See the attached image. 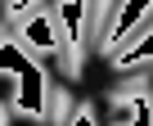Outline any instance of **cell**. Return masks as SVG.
I'll return each instance as SVG.
<instances>
[{
  "label": "cell",
  "mask_w": 153,
  "mask_h": 126,
  "mask_svg": "<svg viewBox=\"0 0 153 126\" xmlns=\"http://www.w3.org/2000/svg\"><path fill=\"white\" fill-rule=\"evenodd\" d=\"M0 126H5V104H0Z\"/></svg>",
  "instance_id": "ba28073f"
},
{
  "label": "cell",
  "mask_w": 153,
  "mask_h": 126,
  "mask_svg": "<svg viewBox=\"0 0 153 126\" xmlns=\"http://www.w3.org/2000/svg\"><path fill=\"white\" fill-rule=\"evenodd\" d=\"M153 36V0L122 27V36L113 41V50H108V63H122V59H131V54H140V45Z\"/></svg>",
  "instance_id": "7a4b0ae2"
},
{
  "label": "cell",
  "mask_w": 153,
  "mask_h": 126,
  "mask_svg": "<svg viewBox=\"0 0 153 126\" xmlns=\"http://www.w3.org/2000/svg\"><path fill=\"white\" fill-rule=\"evenodd\" d=\"M23 95V77L14 72V68H0V99H5V104H14Z\"/></svg>",
  "instance_id": "5b68a950"
},
{
  "label": "cell",
  "mask_w": 153,
  "mask_h": 126,
  "mask_svg": "<svg viewBox=\"0 0 153 126\" xmlns=\"http://www.w3.org/2000/svg\"><path fill=\"white\" fill-rule=\"evenodd\" d=\"M126 5L131 0H104L99 5V23H95V45L108 54L113 50V41L122 36V14H126Z\"/></svg>",
  "instance_id": "3957f363"
},
{
  "label": "cell",
  "mask_w": 153,
  "mask_h": 126,
  "mask_svg": "<svg viewBox=\"0 0 153 126\" xmlns=\"http://www.w3.org/2000/svg\"><path fill=\"white\" fill-rule=\"evenodd\" d=\"M68 126H99V113H95V104H81V108L68 117Z\"/></svg>",
  "instance_id": "8992f818"
},
{
  "label": "cell",
  "mask_w": 153,
  "mask_h": 126,
  "mask_svg": "<svg viewBox=\"0 0 153 126\" xmlns=\"http://www.w3.org/2000/svg\"><path fill=\"white\" fill-rule=\"evenodd\" d=\"M113 68H117V72H135V68H144V72H149V68H153V54H131V59L113 63Z\"/></svg>",
  "instance_id": "52a82bcc"
},
{
  "label": "cell",
  "mask_w": 153,
  "mask_h": 126,
  "mask_svg": "<svg viewBox=\"0 0 153 126\" xmlns=\"http://www.w3.org/2000/svg\"><path fill=\"white\" fill-rule=\"evenodd\" d=\"M99 5L104 0H50V18H54V32H59V59L72 77L81 72V45L95 36Z\"/></svg>",
  "instance_id": "6da1fadb"
},
{
  "label": "cell",
  "mask_w": 153,
  "mask_h": 126,
  "mask_svg": "<svg viewBox=\"0 0 153 126\" xmlns=\"http://www.w3.org/2000/svg\"><path fill=\"white\" fill-rule=\"evenodd\" d=\"M68 104H72V95L45 81V113H41V122H68V117H72V113H68Z\"/></svg>",
  "instance_id": "277c9868"
},
{
  "label": "cell",
  "mask_w": 153,
  "mask_h": 126,
  "mask_svg": "<svg viewBox=\"0 0 153 126\" xmlns=\"http://www.w3.org/2000/svg\"><path fill=\"white\" fill-rule=\"evenodd\" d=\"M144 126H149V122H144Z\"/></svg>",
  "instance_id": "9c48e42d"
}]
</instances>
